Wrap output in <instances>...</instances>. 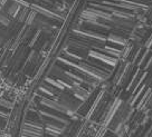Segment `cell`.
<instances>
[{"instance_id": "obj_6", "label": "cell", "mask_w": 152, "mask_h": 137, "mask_svg": "<svg viewBox=\"0 0 152 137\" xmlns=\"http://www.w3.org/2000/svg\"><path fill=\"white\" fill-rule=\"evenodd\" d=\"M43 137H49V136H47V135H44V136Z\"/></svg>"}, {"instance_id": "obj_7", "label": "cell", "mask_w": 152, "mask_h": 137, "mask_svg": "<svg viewBox=\"0 0 152 137\" xmlns=\"http://www.w3.org/2000/svg\"><path fill=\"white\" fill-rule=\"evenodd\" d=\"M63 137H66V136H63Z\"/></svg>"}, {"instance_id": "obj_1", "label": "cell", "mask_w": 152, "mask_h": 137, "mask_svg": "<svg viewBox=\"0 0 152 137\" xmlns=\"http://www.w3.org/2000/svg\"><path fill=\"white\" fill-rule=\"evenodd\" d=\"M24 24L19 22L18 20H16L15 18L11 19V21L9 22L8 26H6V31L9 39H15L19 35V33L21 31V29L24 28Z\"/></svg>"}, {"instance_id": "obj_5", "label": "cell", "mask_w": 152, "mask_h": 137, "mask_svg": "<svg viewBox=\"0 0 152 137\" xmlns=\"http://www.w3.org/2000/svg\"><path fill=\"white\" fill-rule=\"evenodd\" d=\"M19 135H20V137H43L44 136V135H42V134L29 132V130H25V129H20Z\"/></svg>"}, {"instance_id": "obj_2", "label": "cell", "mask_w": 152, "mask_h": 137, "mask_svg": "<svg viewBox=\"0 0 152 137\" xmlns=\"http://www.w3.org/2000/svg\"><path fill=\"white\" fill-rule=\"evenodd\" d=\"M1 8L5 10L11 18H14L15 16H16V14L18 12L19 8H20V5H19L18 2L14 1V0H6V2L2 5Z\"/></svg>"}, {"instance_id": "obj_3", "label": "cell", "mask_w": 152, "mask_h": 137, "mask_svg": "<svg viewBox=\"0 0 152 137\" xmlns=\"http://www.w3.org/2000/svg\"><path fill=\"white\" fill-rule=\"evenodd\" d=\"M30 6H20V8H19L18 12L16 14L14 18L16 20H18L19 22H21V24H24L26 22V20H27V17H28V14H30Z\"/></svg>"}, {"instance_id": "obj_8", "label": "cell", "mask_w": 152, "mask_h": 137, "mask_svg": "<svg viewBox=\"0 0 152 137\" xmlns=\"http://www.w3.org/2000/svg\"><path fill=\"white\" fill-rule=\"evenodd\" d=\"M0 50H1V48H0Z\"/></svg>"}, {"instance_id": "obj_4", "label": "cell", "mask_w": 152, "mask_h": 137, "mask_svg": "<svg viewBox=\"0 0 152 137\" xmlns=\"http://www.w3.org/2000/svg\"><path fill=\"white\" fill-rule=\"evenodd\" d=\"M11 19L12 18L6 12L5 10L2 9V8H0V24L6 27V26L9 25V22L11 21Z\"/></svg>"}]
</instances>
